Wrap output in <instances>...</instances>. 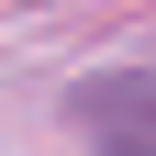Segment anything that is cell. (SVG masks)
<instances>
[{
	"instance_id": "1",
	"label": "cell",
	"mask_w": 156,
	"mask_h": 156,
	"mask_svg": "<svg viewBox=\"0 0 156 156\" xmlns=\"http://www.w3.org/2000/svg\"><path fill=\"white\" fill-rule=\"evenodd\" d=\"M67 123L89 134L101 156H156V67H112L67 89Z\"/></svg>"
}]
</instances>
